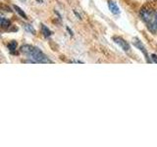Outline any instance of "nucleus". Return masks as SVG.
Returning <instances> with one entry per match:
<instances>
[{
	"instance_id": "obj_13",
	"label": "nucleus",
	"mask_w": 157,
	"mask_h": 147,
	"mask_svg": "<svg viewBox=\"0 0 157 147\" xmlns=\"http://www.w3.org/2000/svg\"><path fill=\"white\" fill-rule=\"evenodd\" d=\"M37 1H39V3H42V0H37Z\"/></svg>"
},
{
	"instance_id": "obj_14",
	"label": "nucleus",
	"mask_w": 157,
	"mask_h": 147,
	"mask_svg": "<svg viewBox=\"0 0 157 147\" xmlns=\"http://www.w3.org/2000/svg\"><path fill=\"white\" fill-rule=\"evenodd\" d=\"M156 19H157V13H156Z\"/></svg>"
},
{
	"instance_id": "obj_9",
	"label": "nucleus",
	"mask_w": 157,
	"mask_h": 147,
	"mask_svg": "<svg viewBox=\"0 0 157 147\" xmlns=\"http://www.w3.org/2000/svg\"><path fill=\"white\" fill-rule=\"evenodd\" d=\"M10 26H11V22H10L8 19H5L4 17H2L1 18V27H2V28H8Z\"/></svg>"
},
{
	"instance_id": "obj_7",
	"label": "nucleus",
	"mask_w": 157,
	"mask_h": 147,
	"mask_svg": "<svg viewBox=\"0 0 157 147\" xmlns=\"http://www.w3.org/2000/svg\"><path fill=\"white\" fill-rule=\"evenodd\" d=\"M41 32L43 33V36L46 37H49L50 36H52V32L46 26H44V24H41Z\"/></svg>"
},
{
	"instance_id": "obj_1",
	"label": "nucleus",
	"mask_w": 157,
	"mask_h": 147,
	"mask_svg": "<svg viewBox=\"0 0 157 147\" xmlns=\"http://www.w3.org/2000/svg\"><path fill=\"white\" fill-rule=\"evenodd\" d=\"M21 52L25 55L29 56L36 63H53L45 54H44L40 49L36 46L29 45V44H25L21 47Z\"/></svg>"
},
{
	"instance_id": "obj_5",
	"label": "nucleus",
	"mask_w": 157,
	"mask_h": 147,
	"mask_svg": "<svg viewBox=\"0 0 157 147\" xmlns=\"http://www.w3.org/2000/svg\"><path fill=\"white\" fill-rule=\"evenodd\" d=\"M108 7H109L110 11L113 13V14H119L120 13V9L119 7H118V5L113 2V1H109L108 2Z\"/></svg>"
},
{
	"instance_id": "obj_12",
	"label": "nucleus",
	"mask_w": 157,
	"mask_h": 147,
	"mask_svg": "<svg viewBox=\"0 0 157 147\" xmlns=\"http://www.w3.org/2000/svg\"><path fill=\"white\" fill-rule=\"evenodd\" d=\"M151 59H152V61H153V63H157V56L155 55V54H152Z\"/></svg>"
},
{
	"instance_id": "obj_3",
	"label": "nucleus",
	"mask_w": 157,
	"mask_h": 147,
	"mask_svg": "<svg viewBox=\"0 0 157 147\" xmlns=\"http://www.w3.org/2000/svg\"><path fill=\"white\" fill-rule=\"evenodd\" d=\"M113 40L115 41V43L116 44H118L119 46H121L122 47V49L124 51H130V49H131V47H130V44L128 43L124 38H122V37H120V36H114L113 37Z\"/></svg>"
},
{
	"instance_id": "obj_10",
	"label": "nucleus",
	"mask_w": 157,
	"mask_h": 147,
	"mask_svg": "<svg viewBox=\"0 0 157 147\" xmlns=\"http://www.w3.org/2000/svg\"><path fill=\"white\" fill-rule=\"evenodd\" d=\"M17 46H18V44L15 40H12L8 43V49L10 51H15L17 49Z\"/></svg>"
},
{
	"instance_id": "obj_8",
	"label": "nucleus",
	"mask_w": 157,
	"mask_h": 147,
	"mask_svg": "<svg viewBox=\"0 0 157 147\" xmlns=\"http://www.w3.org/2000/svg\"><path fill=\"white\" fill-rule=\"evenodd\" d=\"M24 28L25 29H26L27 32H31L33 34H36V28H34L32 24H24Z\"/></svg>"
},
{
	"instance_id": "obj_4",
	"label": "nucleus",
	"mask_w": 157,
	"mask_h": 147,
	"mask_svg": "<svg viewBox=\"0 0 157 147\" xmlns=\"http://www.w3.org/2000/svg\"><path fill=\"white\" fill-rule=\"evenodd\" d=\"M132 43H134V45H135L136 47L139 48L140 50L144 54L145 58L147 59V62H149V59H148V56H147V53H146V50H145V47H144V44L141 43V41H140L137 38H134V39H132Z\"/></svg>"
},
{
	"instance_id": "obj_6",
	"label": "nucleus",
	"mask_w": 157,
	"mask_h": 147,
	"mask_svg": "<svg viewBox=\"0 0 157 147\" xmlns=\"http://www.w3.org/2000/svg\"><path fill=\"white\" fill-rule=\"evenodd\" d=\"M147 28H148V29L152 33H157V19H155L153 22L147 24Z\"/></svg>"
},
{
	"instance_id": "obj_2",
	"label": "nucleus",
	"mask_w": 157,
	"mask_h": 147,
	"mask_svg": "<svg viewBox=\"0 0 157 147\" xmlns=\"http://www.w3.org/2000/svg\"><path fill=\"white\" fill-rule=\"evenodd\" d=\"M140 16L142 21H144L146 24H150L151 22H153L156 19V14L153 12V10H151L150 8H147V7H144L140 9Z\"/></svg>"
},
{
	"instance_id": "obj_11",
	"label": "nucleus",
	"mask_w": 157,
	"mask_h": 147,
	"mask_svg": "<svg viewBox=\"0 0 157 147\" xmlns=\"http://www.w3.org/2000/svg\"><path fill=\"white\" fill-rule=\"evenodd\" d=\"M14 9L15 10H16V12L20 15V16H21V17H23L24 19H28V16H27V14L26 13H25L24 11H23V10L21 9V8H20V7H18V6H14Z\"/></svg>"
}]
</instances>
